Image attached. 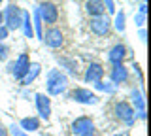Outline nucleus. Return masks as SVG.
<instances>
[{"label": "nucleus", "instance_id": "1", "mask_svg": "<svg viewBox=\"0 0 151 136\" xmlns=\"http://www.w3.org/2000/svg\"><path fill=\"white\" fill-rule=\"evenodd\" d=\"M45 87H47V93H49V95H60V93H64L66 87H68V78H66L60 70L53 68L47 74Z\"/></svg>", "mask_w": 151, "mask_h": 136}, {"label": "nucleus", "instance_id": "6", "mask_svg": "<svg viewBox=\"0 0 151 136\" xmlns=\"http://www.w3.org/2000/svg\"><path fill=\"white\" fill-rule=\"evenodd\" d=\"M38 12H40L42 19L45 23H49V25L57 23V19H59V10H57V6L53 2H44L42 6H38Z\"/></svg>", "mask_w": 151, "mask_h": 136}, {"label": "nucleus", "instance_id": "22", "mask_svg": "<svg viewBox=\"0 0 151 136\" xmlns=\"http://www.w3.org/2000/svg\"><path fill=\"white\" fill-rule=\"evenodd\" d=\"M115 29L119 30V32H123L125 30V13H117V17H115Z\"/></svg>", "mask_w": 151, "mask_h": 136}, {"label": "nucleus", "instance_id": "12", "mask_svg": "<svg viewBox=\"0 0 151 136\" xmlns=\"http://www.w3.org/2000/svg\"><path fill=\"white\" fill-rule=\"evenodd\" d=\"M127 55V49L125 45H113V47L110 49V53H108V60H110L111 64H123V59H125Z\"/></svg>", "mask_w": 151, "mask_h": 136}, {"label": "nucleus", "instance_id": "26", "mask_svg": "<svg viewBox=\"0 0 151 136\" xmlns=\"http://www.w3.org/2000/svg\"><path fill=\"white\" fill-rule=\"evenodd\" d=\"M8 38V29L6 27H0V40H6Z\"/></svg>", "mask_w": 151, "mask_h": 136}, {"label": "nucleus", "instance_id": "10", "mask_svg": "<svg viewBox=\"0 0 151 136\" xmlns=\"http://www.w3.org/2000/svg\"><path fill=\"white\" fill-rule=\"evenodd\" d=\"M42 40H45V44L49 45V47H53V49H57V47H60V45L64 44V38H63V32H60L59 29H49L45 32L44 36H42Z\"/></svg>", "mask_w": 151, "mask_h": 136}, {"label": "nucleus", "instance_id": "8", "mask_svg": "<svg viewBox=\"0 0 151 136\" xmlns=\"http://www.w3.org/2000/svg\"><path fill=\"white\" fill-rule=\"evenodd\" d=\"M72 100L79 102V104H96L98 96L94 95L93 91H89V89L79 87V89H76V91L72 93Z\"/></svg>", "mask_w": 151, "mask_h": 136}, {"label": "nucleus", "instance_id": "25", "mask_svg": "<svg viewBox=\"0 0 151 136\" xmlns=\"http://www.w3.org/2000/svg\"><path fill=\"white\" fill-rule=\"evenodd\" d=\"M6 59H8V47L0 45V60H6Z\"/></svg>", "mask_w": 151, "mask_h": 136}, {"label": "nucleus", "instance_id": "27", "mask_svg": "<svg viewBox=\"0 0 151 136\" xmlns=\"http://www.w3.org/2000/svg\"><path fill=\"white\" fill-rule=\"evenodd\" d=\"M12 134H13V136H27L25 132H21V130H19V129H17V127H15V125H13V127H12Z\"/></svg>", "mask_w": 151, "mask_h": 136}, {"label": "nucleus", "instance_id": "13", "mask_svg": "<svg viewBox=\"0 0 151 136\" xmlns=\"http://www.w3.org/2000/svg\"><path fill=\"white\" fill-rule=\"evenodd\" d=\"M110 76H111V81L117 85V83L127 81V78H129V70L125 68V64H113Z\"/></svg>", "mask_w": 151, "mask_h": 136}, {"label": "nucleus", "instance_id": "4", "mask_svg": "<svg viewBox=\"0 0 151 136\" xmlns=\"http://www.w3.org/2000/svg\"><path fill=\"white\" fill-rule=\"evenodd\" d=\"M4 21H6V29L8 30H17L21 29L23 23V10L17 6H8L4 12Z\"/></svg>", "mask_w": 151, "mask_h": 136}, {"label": "nucleus", "instance_id": "16", "mask_svg": "<svg viewBox=\"0 0 151 136\" xmlns=\"http://www.w3.org/2000/svg\"><path fill=\"white\" fill-rule=\"evenodd\" d=\"M38 74H40V64H38V63H30V66H28L25 78L21 79V83H23V85H30V83L38 78Z\"/></svg>", "mask_w": 151, "mask_h": 136}, {"label": "nucleus", "instance_id": "17", "mask_svg": "<svg viewBox=\"0 0 151 136\" xmlns=\"http://www.w3.org/2000/svg\"><path fill=\"white\" fill-rule=\"evenodd\" d=\"M21 129L25 130V132L38 130V129H40V121H38L36 117H25V119H21Z\"/></svg>", "mask_w": 151, "mask_h": 136}, {"label": "nucleus", "instance_id": "19", "mask_svg": "<svg viewBox=\"0 0 151 136\" xmlns=\"http://www.w3.org/2000/svg\"><path fill=\"white\" fill-rule=\"evenodd\" d=\"M57 60H59V63H60V66H64V68L68 70L70 74H74V76L78 74V63H76V60L68 59V57H59Z\"/></svg>", "mask_w": 151, "mask_h": 136}, {"label": "nucleus", "instance_id": "23", "mask_svg": "<svg viewBox=\"0 0 151 136\" xmlns=\"http://www.w3.org/2000/svg\"><path fill=\"white\" fill-rule=\"evenodd\" d=\"M102 4H104V10L108 8V12L113 13L115 12V6H113V0H102Z\"/></svg>", "mask_w": 151, "mask_h": 136}, {"label": "nucleus", "instance_id": "15", "mask_svg": "<svg viewBox=\"0 0 151 136\" xmlns=\"http://www.w3.org/2000/svg\"><path fill=\"white\" fill-rule=\"evenodd\" d=\"M130 96H132V104H134L136 110H138V115L142 117V119H145V102H144V96H142V93L134 89V91L130 93Z\"/></svg>", "mask_w": 151, "mask_h": 136}, {"label": "nucleus", "instance_id": "29", "mask_svg": "<svg viewBox=\"0 0 151 136\" xmlns=\"http://www.w3.org/2000/svg\"><path fill=\"white\" fill-rule=\"evenodd\" d=\"M140 13H147V6L145 4H140Z\"/></svg>", "mask_w": 151, "mask_h": 136}, {"label": "nucleus", "instance_id": "5", "mask_svg": "<svg viewBox=\"0 0 151 136\" xmlns=\"http://www.w3.org/2000/svg\"><path fill=\"white\" fill-rule=\"evenodd\" d=\"M89 27L96 36H106L110 32V19L106 15H98V17H91Z\"/></svg>", "mask_w": 151, "mask_h": 136}, {"label": "nucleus", "instance_id": "24", "mask_svg": "<svg viewBox=\"0 0 151 136\" xmlns=\"http://www.w3.org/2000/svg\"><path fill=\"white\" fill-rule=\"evenodd\" d=\"M134 21H136V25H138V27H144V23H145V13H138V15L134 17Z\"/></svg>", "mask_w": 151, "mask_h": 136}, {"label": "nucleus", "instance_id": "14", "mask_svg": "<svg viewBox=\"0 0 151 136\" xmlns=\"http://www.w3.org/2000/svg\"><path fill=\"white\" fill-rule=\"evenodd\" d=\"M85 10L91 17H98V15H104V4L102 0H87L85 2Z\"/></svg>", "mask_w": 151, "mask_h": 136}, {"label": "nucleus", "instance_id": "31", "mask_svg": "<svg viewBox=\"0 0 151 136\" xmlns=\"http://www.w3.org/2000/svg\"><path fill=\"white\" fill-rule=\"evenodd\" d=\"M113 136H130V134H129V132L125 130V132H117V134H113Z\"/></svg>", "mask_w": 151, "mask_h": 136}, {"label": "nucleus", "instance_id": "7", "mask_svg": "<svg viewBox=\"0 0 151 136\" xmlns=\"http://www.w3.org/2000/svg\"><path fill=\"white\" fill-rule=\"evenodd\" d=\"M28 66H30V60H28V55L27 53H21L17 57V60L12 64V72H13V76H15L17 79H23L25 78V74H27V70H28Z\"/></svg>", "mask_w": 151, "mask_h": 136}, {"label": "nucleus", "instance_id": "2", "mask_svg": "<svg viewBox=\"0 0 151 136\" xmlns=\"http://www.w3.org/2000/svg\"><path fill=\"white\" fill-rule=\"evenodd\" d=\"M113 112H115V117L121 121L123 125H127V127H132V125H134L136 112H134V108H132L129 102H125V100L117 102L115 108H113Z\"/></svg>", "mask_w": 151, "mask_h": 136}, {"label": "nucleus", "instance_id": "9", "mask_svg": "<svg viewBox=\"0 0 151 136\" xmlns=\"http://www.w3.org/2000/svg\"><path fill=\"white\" fill-rule=\"evenodd\" d=\"M36 98V108H38V114H40L42 119H49V115H51V100H49V96H45L44 93H38V95L34 96Z\"/></svg>", "mask_w": 151, "mask_h": 136}, {"label": "nucleus", "instance_id": "28", "mask_svg": "<svg viewBox=\"0 0 151 136\" xmlns=\"http://www.w3.org/2000/svg\"><path fill=\"white\" fill-rule=\"evenodd\" d=\"M0 136H8V129L4 125H0Z\"/></svg>", "mask_w": 151, "mask_h": 136}, {"label": "nucleus", "instance_id": "18", "mask_svg": "<svg viewBox=\"0 0 151 136\" xmlns=\"http://www.w3.org/2000/svg\"><path fill=\"white\" fill-rule=\"evenodd\" d=\"M23 30H25V36L27 38H32L34 36V29H32V21H30V13L28 12H23V23H21Z\"/></svg>", "mask_w": 151, "mask_h": 136}, {"label": "nucleus", "instance_id": "3", "mask_svg": "<svg viewBox=\"0 0 151 136\" xmlns=\"http://www.w3.org/2000/svg\"><path fill=\"white\" fill-rule=\"evenodd\" d=\"M72 132L76 136H96V129L91 117H78L72 123Z\"/></svg>", "mask_w": 151, "mask_h": 136}, {"label": "nucleus", "instance_id": "20", "mask_svg": "<svg viewBox=\"0 0 151 136\" xmlns=\"http://www.w3.org/2000/svg\"><path fill=\"white\" fill-rule=\"evenodd\" d=\"M94 87H96L98 91H106V93H115V89H117L115 83H102V81L94 83Z\"/></svg>", "mask_w": 151, "mask_h": 136}, {"label": "nucleus", "instance_id": "32", "mask_svg": "<svg viewBox=\"0 0 151 136\" xmlns=\"http://www.w3.org/2000/svg\"><path fill=\"white\" fill-rule=\"evenodd\" d=\"M2 23H4V13L0 12V27H2Z\"/></svg>", "mask_w": 151, "mask_h": 136}, {"label": "nucleus", "instance_id": "11", "mask_svg": "<svg viewBox=\"0 0 151 136\" xmlns=\"http://www.w3.org/2000/svg\"><path fill=\"white\" fill-rule=\"evenodd\" d=\"M104 76V68L98 63H91L85 70V81L87 83H98Z\"/></svg>", "mask_w": 151, "mask_h": 136}, {"label": "nucleus", "instance_id": "33", "mask_svg": "<svg viewBox=\"0 0 151 136\" xmlns=\"http://www.w3.org/2000/svg\"><path fill=\"white\" fill-rule=\"evenodd\" d=\"M0 4H2V0H0Z\"/></svg>", "mask_w": 151, "mask_h": 136}, {"label": "nucleus", "instance_id": "21", "mask_svg": "<svg viewBox=\"0 0 151 136\" xmlns=\"http://www.w3.org/2000/svg\"><path fill=\"white\" fill-rule=\"evenodd\" d=\"M34 29H36V34L38 38H42L44 36V32H42V17H40V12H34Z\"/></svg>", "mask_w": 151, "mask_h": 136}, {"label": "nucleus", "instance_id": "30", "mask_svg": "<svg viewBox=\"0 0 151 136\" xmlns=\"http://www.w3.org/2000/svg\"><path fill=\"white\" fill-rule=\"evenodd\" d=\"M140 38H142V42H145V30H144V29L140 30Z\"/></svg>", "mask_w": 151, "mask_h": 136}]
</instances>
